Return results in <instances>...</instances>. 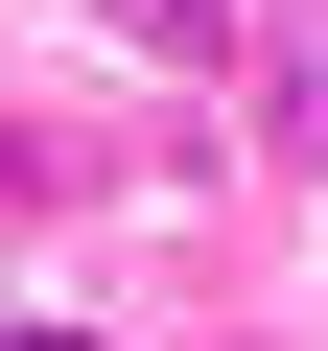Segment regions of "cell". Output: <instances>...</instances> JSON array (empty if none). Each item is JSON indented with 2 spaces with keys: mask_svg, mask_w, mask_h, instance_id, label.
Returning a JSON list of instances; mask_svg holds the SVG:
<instances>
[{
  "mask_svg": "<svg viewBox=\"0 0 328 351\" xmlns=\"http://www.w3.org/2000/svg\"><path fill=\"white\" fill-rule=\"evenodd\" d=\"M117 24H141V47H188V71H211V47H235V0H117Z\"/></svg>",
  "mask_w": 328,
  "mask_h": 351,
  "instance_id": "6da1fadb",
  "label": "cell"
}]
</instances>
